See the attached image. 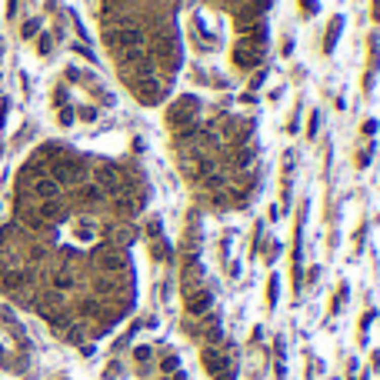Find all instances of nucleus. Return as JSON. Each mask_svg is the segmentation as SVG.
<instances>
[{"mask_svg": "<svg viewBox=\"0 0 380 380\" xmlns=\"http://www.w3.org/2000/svg\"><path fill=\"white\" fill-rule=\"evenodd\" d=\"M107 44H110L117 54H124V50L143 47V44H147V37H143L140 27H130V20H120V27L107 30Z\"/></svg>", "mask_w": 380, "mask_h": 380, "instance_id": "f257e3e1", "label": "nucleus"}, {"mask_svg": "<svg viewBox=\"0 0 380 380\" xmlns=\"http://www.w3.org/2000/svg\"><path fill=\"white\" fill-rule=\"evenodd\" d=\"M197 110H200L197 97H180V100L167 110V124L177 127V130H180V127H190V124H194V117H197Z\"/></svg>", "mask_w": 380, "mask_h": 380, "instance_id": "f03ea898", "label": "nucleus"}, {"mask_svg": "<svg viewBox=\"0 0 380 380\" xmlns=\"http://www.w3.org/2000/svg\"><path fill=\"white\" fill-rule=\"evenodd\" d=\"M260 60H263V47H260V44H253V40H240L237 50H234V63L244 67V70L257 67Z\"/></svg>", "mask_w": 380, "mask_h": 380, "instance_id": "7ed1b4c3", "label": "nucleus"}, {"mask_svg": "<svg viewBox=\"0 0 380 380\" xmlns=\"http://www.w3.org/2000/svg\"><path fill=\"white\" fill-rule=\"evenodd\" d=\"M50 174H54L57 183H70V180H77V177H80V164H77V160H70V157L57 160V164L50 167Z\"/></svg>", "mask_w": 380, "mask_h": 380, "instance_id": "20e7f679", "label": "nucleus"}, {"mask_svg": "<svg viewBox=\"0 0 380 380\" xmlns=\"http://www.w3.org/2000/svg\"><path fill=\"white\" fill-rule=\"evenodd\" d=\"M30 190H33V197L44 204V200H57V194H60V183H57L54 177H37V180L30 183Z\"/></svg>", "mask_w": 380, "mask_h": 380, "instance_id": "39448f33", "label": "nucleus"}, {"mask_svg": "<svg viewBox=\"0 0 380 380\" xmlns=\"http://www.w3.org/2000/svg\"><path fill=\"white\" fill-rule=\"evenodd\" d=\"M33 33H37V20H30V24L24 27V37H33Z\"/></svg>", "mask_w": 380, "mask_h": 380, "instance_id": "423d86ee", "label": "nucleus"}, {"mask_svg": "<svg viewBox=\"0 0 380 380\" xmlns=\"http://www.w3.org/2000/svg\"><path fill=\"white\" fill-rule=\"evenodd\" d=\"M107 4H124V0H107Z\"/></svg>", "mask_w": 380, "mask_h": 380, "instance_id": "0eeeda50", "label": "nucleus"}]
</instances>
